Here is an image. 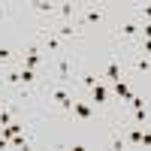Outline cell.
Here are the masks:
<instances>
[{"mask_svg": "<svg viewBox=\"0 0 151 151\" xmlns=\"http://www.w3.org/2000/svg\"><path fill=\"white\" fill-rule=\"evenodd\" d=\"M52 100H55V103L60 106V109H73V103H76V97L70 94V91H64V88H58V91H52Z\"/></svg>", "mask_w": 151, "mask_h": 151, "instance_id": "obj_1", "label": "cell"}, {"mask_svg": "<svg viewBox=\"0 0 151 151\" xmlns=\"http://www.w3.org/2000/svg\"><path fill=\"white\" fill-rule=\"evenodd\" d=\"M91 103H97V106L109 103V88H106V82H97V85L91 88Z\"/></svg>", "mask_w": 151, "mask_h": 151, "instance_id": "obj_2", "label": "cell"}, {"mask_svg": "<svg viewBox=\"0 0 151 151\" xmlns=\"http://www.w3.org/2000/svg\"><path fill=\"white\" fill-rule=\"evenodd\" d=\"M103 79H106V82H121V64H118V58H109Z\"/></svg>", "mask_w": 151, "mask_h": 151, "instance_id": "obj_3", "label": "cell"}, {"mask_svg": "<svg viewBox=\"0 0 151 151\" xmlns=\"http://www.w3.org/2000/svg\"><path fill=\"white\" fill-rule=\"evenodd\" d=\"M24 67H27V70L40 67V48H36V45H27V52H24Z\"/></svg>", "mask_w": 151, "mask_h": 151, "instance_id": "obj_4", "label": "cell"}, {"mask_svg": "<svg viewBox=\"0 0 151 151\" xmlns=\"http://www.w3.org/2000/svg\"><path fill=\"white\" fill-rule=\"evenodd\" d=\"M58 79H60V82H70V79H73V76H70V58H67V55L58 58Z\"/></svg>", "mask_w": 151, "mask_h": 151, "instance_id": "obj_5", "label": "cell"}, {"mask_svg": "<svg viewBox=\"0 0 151 151\" xmlns=\"http://www.w3.org/2000/svg\"><path fill=\"white\" fill-rule=\"evenodd\" d=\"M70 112H76V115H79V118H85V121H88V118H94V109L88 106V103H82V100H76Z\"/></svg>", "mask_w": 151, "mask_h": 151, "instance_id": "obj_6", "label": "cell"}, {"mask_svg": "<svg viewBox=\"0 0 151 151\" xmlns=\"http://www.w3.org/2000/svg\"><path fill=\"white\" fill-rule=\"evenodd\" d=\"M133 67L139 70V73H148V70H151V58H145V55H136V60H133Z\"/></svg>", "mask_w": 151, "mask_h": 151, "instance_id": "obj_7", "label": "cell"}, {"mask_svg": "<svg viewBox=\"0 0 151 151\" xmlns=\"http://www.w3.org/2000/svg\"><path fill=\"white\" fill-rule=\"evenodd\" d=\"M139 27H142V24L127 21V24H121V33H124V36H139Z\"/></svg>", "mask_w": 151, "mask_h": 151, "instance_id": "obj_8", "label": "cell"}, {"mask_svg": "<svg viewBox=\"0 0 151 151\" xmlns=\"http://www.w3.org/2000/svg\"><path fill=\"white\" fill-rule=\"evenodd\" d=\"M3 82H6V85H21V70H9V73H3Z\"/></svg>", "mask_w": 151, "mask_h": 151, "instance_id": "obj_9", "label": "cell"}, {"mask_svg": "<svg viewBox=\"0 0 151 151\" xmlns=\"http://www.w3.org/2000/svg\"><path fill=\"white\" fill-rule=\"evenodd\" d=\"M33 9H36V12H42V15H52L58 6H55V3H42V0H36V3H33Z\"/></svg>", "mask_w": 151, "mask_h": 151, "instance_id": "obj_10", "label": "cell"}, {"mask_svg": "<svg viewBox=\"0 0 151 151\" xmlns=\"http://www.w3.org/2000/svg\"><path fill=\"white\" fill-rule=\"evenodd\" d=\"M100 18H103V12H100V9H88L85 15H82L85 24H94V21H100Z\"/></svg>", "mask_w": 151, "mask_h": 151, "instance_id": "obj_11", "label": "cell"}, {"mask_svg": "<svg viewBox=\"0 0 151 151\" xmlns=\"http://www.w3.org/2000/svg\"><path fill=\"white\" fill-rule=\"evenodd\" d=\"M33 82H36V70L21 67V85H33Z\"/></svg>", "mask_w": 151, "mask_h": 151, "instance_id": "obj_12", "label": "cell"}, {"mask_svg": "<svg viewBox=\"0 0 151 151\" xmlns=\"http://www.w3.org/2000/svg\"><path fill=\"white\" fill-rule=\"evenodd\" d=\"M58 12H60V18H73L76 3H60V6H58Z\"/></svg>", "mask_w": 151, "mask_h": 151, "instance_id": "obj_13", "label": "cell"}, {"mask_svg": "<svg viewBox=\"0 0 151 151\" xmlns=\"http://www.w3.org/2000/svg\"><path fill=\"white\" fill-rule=\"evenodd\" d=\"M115 94H118V100H127L130 97V88L124 85V82H115Z\"/></svg>", "mask_w": 151, "mask_h": 151, "instance_id": "obj_14", "label": "cell"}, {"mask_svg": "<svg viewBox=\"0 0 151 151\" xmlns=\"http://www.w3.org/2000/svg\"><path fill=\"white\" fill-rule=\"evenodd\" d=\"M97 82H100V79H97V76H94V73H85V76H82V85L88 88V91H91V88H94Z\"/></svg>", "mask_w": 151, "mask_h": 151, "instance_id": "obj_15", "label": "cell"}, {"mask_svg": "<svg viewBox=\"0 0 151 151\" xmlns=\"http://www.w3.org/2000/svg\"><path fill=\"white\" fill-rule=\"evenodd\" d=\"M58 33H60V36H79V30H76L73 24H64V27H58Z\"/></svg>", "mask_w": 151, "mask_h": 151, "instance_id": "obj_16", "label": "cell"}, {"mask_svg": "<svg viewBox=\"0 0 151 151\" xmlns=\"http://www.w3.org/2000/svg\"><path fill=\"white\" fill-rule=\"evenodd\" d=\"M133 121L145 124V121H148V112H145V109H133Z\"/></svg>", "mask_w": 151, "mask_h": 151, "instance_id": "obj_17", "label": "cell"}, {"mask_svg": "<svg viewBox=\"0 0 151 151\" xmlns=\"http://www.w3.org/2000/svg\"><path fill=\"white\" fill-rule=\"evenodd\" d=\"M45 42H48V48H52V52H64V48H60V42L55 40V36H45Z\"/></svg>", "mask_w": 151, "mask_h": 151, "instance_id": "obj_18", "label": "cell"}, {"mask_svg": "<svg viewBox=\"0 0 151 151\" xmlns=\"http://www.w3.org/2000/svg\"><path fill=\"white\" fill-rule=\"evenodd\" d=\"M9 58H12V48H9V45H0V60H3V64H6Z\"/></svg>", "mask_w": 151, "mask_h": 151, "instance_id": "obj_19", "label": "cell"}, {"mask_svg": "<svg viewBox=\"0 0 151 151\" xmlns=\"http://www.w3.org/2000/svg\"><path fill=\"white\" fill-rule=\"evenodd\" d=\"M139 139H142V130H133V133L127 136V142H133V145H139Z\"/></svg>", "mask_w": 151, "mask_h": 151, "instance_id": "obj_20", "label": "cell"}, {"mask_svg": "<svg viewBox=\"0 0 151 151\" xmlns=\"http://www.w3.org/2000/svg\"><path fill=\"white\" fill-rule=\"evenodd\" d=\"M139 145H151V133H142V139H139Z\"/></svg>", "mask_w": 151, "mask_h": 151, "instance_id": "obj_21", "label": "cell"}, {"mask_svg": "<svg viewBox=\"0 0 151 151\" xmlns=\"http://www.w3.org/2000/svg\"><path fill=\"white\" fill-rule=\"evenodd\" d=\"M0 18H3V6H0Z\"/></svg>", "mask_w": 151, "mask_h": 151, "instance_id": "obj_22", "label": "cell"}]
</instances>
